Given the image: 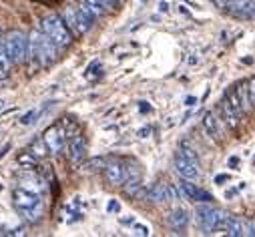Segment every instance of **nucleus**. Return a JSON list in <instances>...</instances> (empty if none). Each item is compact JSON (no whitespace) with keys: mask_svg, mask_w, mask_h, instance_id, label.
Returning <instances> with one entry per match:
<instances>
[{"mask_svg":"<svg viewBox=\"0 0 255 237\" xmlns=\"http://www.w3.org/2000/svg\"><path fill=\"white\" fill-rule=\"evenodd\" d=\"M12 205L26 223H36L44 215V201L36 191L18 187L12 191Z\"/></svg>","mask_w":255,"mask_h":237,"instance_id":"obj_1","label":"nucleus"},{"mask_svg":"<svg viewBox=\"0 0 255 237\" xmlns=\"http://www.w3.org/2000/svg\"><path fill=\"white\" fill-rule=\"evenodd\" d=\"M28 38H30V56L36 61V65L46 69V67L56 63L58 46L42 28H32Z\"/></svg>","mask_w":255,"mask_h":237,"instance_id":"obj_2","label":"nucleus"},{"mask_svg":"<svg viewBox=\"0 0 255 237\" xmlns=\"http://www.w3.org/2000/svg\"><path fill=\"white\" fill-rule=\"evenodd\" d=\"M62 18H65V22H67V26L71 28L73 34L83 36V34H87V32L91 30V26L95 24V20H97L99 16L83 2L79 8L67 6L65 12H62Z\"/></svg>","mask_w":255,"mask_h":237,"instance_id":"obj_3","label":"nucleus"},{"mask_svg":"<svg viewBox=\"0 0 255 237\" xmlns=\"http://www.w3.org/2000/svg\"><path fill=\"white\" fill-rule=\"evenodd\" d=\"M40 28L56 42L58 48L71 46V42H73V32H71V28L67 26V22H65V18H62V16H58V14H48V16H44V18L40 20Z\"/></svg>","mask_w":255,"mask_h":237,"instance_id":"obj_4","label":"nucleus"},{"mask_svg":"<svg viewBox=\"0 0 255 237\" xmlns=\"http://www.w3.org/2000/svg\"><path fill=\"white\" fill-rule=\"evenodd\" d=\"M4 44L14 65H22L30 56V38L20 30H10L4 36Z\"/></svg>","mask_w":255,"mask_h":237,"instance_id":"obj_5","label":"nucleus"},{"mask_svg":"<svg viewBox=\"0 0 255 237\" xmlns=\"http://www.w3.org/2000/svg\"><path fill=\"white\" fill-rule=\"evenodd\" d=\"M195 215H197V219H199L203 231H205V233H213L215 229H221V225H223V221H225V217H227L229 213H225V211L219 209V207L199 205V207L195 209Z\"/></svg>","mask_w":255,"mask_h":237,"instance_id":"obj_6","label":"nucleus"},{"mask_svg":"<svg viewBox=\"0 0 255 237\" xmlns=\"http://www.w3.org/2000/svg\"><path fill=\"white\" fill-rule=\"evenodd\" d=\"M175 169L177 173L183 177V179H189V181H195L199 179V161H193V159H189L187 155H183L181 151H177L175 155Z\"/></svg>","mask_w":255,"mask_h":237,"instance_id":"obj_7","label":"nucleus"},{"mask_svg":"<svg viewBox=\"0 0 255 237\" xmlns=\"http://www.w3.org/2000/svg\"><path fill=\"white\" fill-rule=\"evenodd\" d=\"M44 141H46V145H48V149H50V153H54V155H60L62 151H65V139L69 137L67 135V131H65V127H60V125H52V127H48L46 131H44Z\"/></svg>","mask_w":255,"mask_h":237,"instance_id":"obj_8","label":"nucleus"},{"mask_svg":"<svg viewBox=\"0 0 255 237\" xmlns=\"http://www.w3.org/2000/svg\"><path fill=\"white\" fill-rule=\"evenodd\" d=\"M105 173V179L111 183V185H123L127 179H129V169L123 161H109L103 169Z\"/></svg>","mask_w":255,"mask_h":237,"instance_id":"obj_9","label":"nucleus"},{"mask_svg":"<svg viewBox=\"0 0 255 237\" xmlns=\"http://www.w3.org/2000/svg\"><path fill=\"white\" fill-rule=\"evenodd\" d=\"M179 187L183 191V199H191V201H197V203H211L213 201V195L211 193L203 191L195 183H189V179H185Z\"/></svg>","mask_w":255,"mask_h":237,"instance_id":"obj_10","label":"nucleus"},{"mask_svg":"<svg viewBox=\"0 0 255 237\" xmlns=\"http://www.w3.org/2000/svg\"><path fill=\"white\" fill-rule=\"evenodd\" d=\"M67 151H69V161H71L73 165H79V163L87 157V141H85V137L75 135V137L71 139Z\"/></svg>","mask_w":255,"mask_h":237,"instance_id":"obj_11","label":"nucleus"},{"mask_svg":"<svg viewBox=\"0 0 255 237\" xmlns=\"http://www.w3.org/2000/svg\"><path fill=\"white\" fill-rule=\"evenodd\" d=\"M245 227H247V221H243L239 215H231V213L225 217V221H223V225H221V229H223L227 235H231V237L245 235Z\"/></svg>","mask_w":255,"mask_h":237,"instance_id":"obj_12","label":"nucleus"},{"mask_svg":"<svg viewBox=\"0 0 255 237\" xmlns=\"http://www.w3.org/2000/svg\"><path fill=\"white\" fill-rule=\"evenodd\" d=\"M221 113H223V121H225V125L229 129H237L239 127L243 117L233 109V105L227 101V97H223V101H221Z\"/></svg>","mask_w":255,"mask_h":237,"instance_id":"obj_13","label":"nucleus"},{"mask_svg":"<svg viewBox=\"0 0 255 237\" xmlns=\"http://www.w3.org/2000/svg\"><path fill=\"white\" fill-rule=\"evenodd\" d=\"M187 223H189V213L185 209H173L169 213V225L173 231H177V233L183 231L187 227Z\"/></svg>","mask_w":255,"mask_h":237,"instance_id":"obj_14","label":"nucleus"},{"mask_svg":"<svg viewBox=\"0 0 255 237\" xmlns=\"http://www.w3.org/2000/svg\"><path fill=\"white\" fill-rule=\"evenodd\" d=\"M147 199L153 201V203H165V201H171V197H169V185H163V183L153 185L151 189H147Z\"/></svg>","mask_w":255,"mask_h":237,"instance_id":"obj_15","label":"nucleus"},{"mask_svg":"<svg viewBox=\"0 0 255 237\" xmlns=\"http://www.w3.org/2000/svg\"><path fill=\"white\" fill-rule=\"evenodd\" d=\"M251 2H253V0H225L223 8H225L229 14L237 16V14H239V12H243Z\"/></svg>","mask_w":255,"mask_h":237,"instance_id":"obj_16","label":"nucleus"},{"mask_svg":"<svg viewBox=\"0 0 255 237\" xmlns=\"http://www.w3.org/2000/svg\"><path fill=\"white\" fill-rule=\"evenodd\" d=\"M203 127H205V133L211 137V139H219V129H217V118L213 113H207L205 118H203Z\"/></svg>","mask_w":255,"mask_h":237,"instance_id":"obj_17","label":"nucleus"},{"mask_svg":"<svg viewBox=\"0 0 255 237\" xmlns=\"http://www.w3.org/2000/svg\"><path fill=\"white\" fill-rule=\"evenodd\" d=\"M28 151H30V153H34L38 159H44V157H46V153H48L50 149H48V145H46L44 137H38V139H34V141L30 143Z\"/></svg>","mask_w":255,"mask_h":237,"instance_id":"obj_18","label":"nucleus"},{"mask_svg":"<svg viewBox=\"0 0 255 237\" xmlns=\"http://www.w3.org/2000/svg\"><path fill=\"white\" fill-rule=\"evenodd\" d=\"M16 161H18V165L24 167V169H34L36 163H38V157H36L34 153H30V151H24V153H18Z\"/></svg>","mask_w":255,"mask_h":237,"instance_id":"obj_19","label":"nucleus"},{"mask_svg":"<svg viewBox=\"0 0 255 237\" xmlns=\"http://www.w3.org/2000/svg\"><path fill=\"white\" fill-rule=\"evenodd\" d=\"M235 89H237V95H239V99L243 103V109L247 113L249 107H253L251 105V99H249V83H239V85H235Z\"/></svg>","mask_w":255,"mask_h":237,"instance_id":"obj_20","label":"nucleus"},{"mask_svg":"<svg viewBox=\"0 0 255 237\" xmlns=\"http://www.w3.org/2000/svg\"><path fill=\"white\" fill-rule=\"evenodd\" d=\"M0 65H2L6 71H10V67L14 65V63H12V58H10V54H8V50H6L4 38H0Z\"/></svg>","mask_w":255,"mask_h":237,"instance_id":"obj_21","label":"nucleus"},{"mask_svg":"<svg viewBox=\"0 0 255 237\" xmlns=\"http://www.w3.org/2000/svg\"><path fill=\"white\" fill-rule=\"evenodd\" d=\"M85 4L97 14V16H103L107 12V0H85Z\"/></svg>","mask_w":255,"mask_h":237,"instance_id":"obj_22","label":"nucleus"},{"mask_svg":"<svg viewBox=\"0 0 255 237\" xmlns=\"http://www.w3.org/2000/svg\"><path fill=\"white\" fill-rule=\"evenodd\" d=\"M40 115H42V109H30L26 115H22L20 123H22V125H34V123L38 121Z\"/></svg>","mask_w":255,"mask_h":237,"instance_id":"obj_23","label":"nucleus"},{"mask_svg":"<svg viewBox=\"0 0 255 237\" xmlns=\"http://www.w3.org/2000/svg\"><path fill=\"white\" fill-rule=\"evenodd\" d=\"M105 165H107V161L103 159V157H95V159H91L85 167V171H97V169H105Z\"/></svg>","mask_w":255,"mask_h":237,"instance_id":"obj_24","label":"nucleus"},{"mask_svg":"<svg viewBox=\"0 0 255 237\" xmlns=\"http://www.w3.org/2000/svg\"><path fill=\"white\" fill-rule=\"evenodd\" d=\"M237 16H239V18H255V0H253V2H251L243 12H239Z\"/></svg>","mask_w":255,"mask_h":237,"instance_id":"obj_25","label":"nucleus"},{"mask_svg":"<svg viewBox=\"0 0 255 237\" xmlns=\"http://www.w3.org/2000/svg\"><path fill=\"white\" fill-rule=\"evenodd\" d=\"M249 99H251V105L255 107V77L249 79Z\"/></svg>","mask_w":255,"mask_h":237,"instance_id":"obj_26","label":"nucleus"},{"mask_svg":"<svg viewBox=\"0 0 255 237\" xmlns=\"http://www.w3.org/2000/svg\"><path fill=\"white\" fill-rule=\"evenodd\" d=\"M119 209H121V205H119V201H115V199H111V201H109V205H107V211H109V213H117Z\"/></svg>","mask_w":255,"mask_h":237,"instance_id":"obj_27","label":"nucleus"},{"mask_svg":"<svg viewBox=\"0 0 255 237\" xmlns=\"http://www.w3.org/2000/svg\"><path fill=\"white\" fill-rule=\"evenodd\" d=\"M135 231L139 233V235H149V227H145V225H135Z\"/></svg>","mask_w":255,"mask_h":237,"instance_id":"obj_28","label":"nucleus"},{"mask_svg":"<svg viewBox=\"0 0 255 237\" xmlns=\"http://www.w3.org/2000/svg\"><path fill=\"white\" fill-rule=\"evenodd\" d=\"M225 181H229V175H217V177H215V183H217V185H223Z\"/></svg>","mask_w":255,"mask_h":237,"instance_id":"obj_29","label":"nucleus"},{"mask_svg":"<svg viewBox=\"0 0 255 237\" xmlns=\"http://www.w3.org/2000/svg\"><path fill=\"white\" fill-rule=\"evenodd\" d=\"M139 109H141V113H149V111H151V105L145 103V101H141V103H139Z\"/></svg>","mask_w":255,"mask_h":237,"instance_id":"obj_30","label":"nucleus"},{"mask_svg":"<svg viewBox=\"0 0 255 237\" xmlns=\"http://www.w3.org/2000/svg\"><path fill=\"white\" fill-rule=\"evenodd\" d=\"M237 165H239V159H237V157H231V159H229V167H231V169H239Z\"/></svg>","mask_w":255,"mask_h":237,"instance_id":"obj_31","label":"nucleus"},{"mask_svg":"<svg viewBox=\"0 0 255 237\" xmlns=\"http://www.w3.org/2000/svg\"><path fill=\"white\" fill-rule=\"evenodd\" d=\"M195 103H197V99H195V97H187V99H185V105H187V107H193Z\"/></svg>","mask_w":255,"mask_h":237,"instance_id":"obj_32","label":"nucleus"},{"mask_svg":"<svg viewBox=\"0 0 255 237\" xmlns=\"http://www.w3.org/2000/svg\"><path fill=\"white\" fill-rule=\"evenodd\" d=\"M6 77H8V71H6L2 65H0V81H4Z\"/></svg>","mask_w":255,"mask_h":237,"instance_id":"obj_33","label":"nucleus"},{"mask_svg":"<svg viewBox=\"0 0 255 237\" xmlns=\"http://www.w3.org/2000/svg\"><path fill=\"white\" fill-rule=\"evenodd\" d=\"M159 10H161V12H167V10H169V4H167V2H161V4H159Z\"/></svg>","mask_w":255,"mask_h":237,"instance_id":"obj_34","label":"nucleus"},{"mask_svg":"<svg viewBox=\"0 0 255 237\" xmlns=\"http://www.w3.org/2000/svg\"><path fill=\"white\" fill-rule=\"evenodd\" d=\"M4 109H6V101H4V99H0V113H2Z\"/></svg>","mask_w":255,"mask_h":237,"instance_id":"obj_35","label":"nucleus"},{"mask_svg":"<svg viewBox=\"0 0 255 237\" xmlns=\"http://www.w3.org/2000/svg\"><path fill=\"white\" fill-rule=\"evenodd\" d=\"M139 135H141V137H147V135H149V129H143Z\"/></svg>","mask_w":255,"mask_h":237,"instance_id":"obj_36","label":"nucleus"},{"mask_svg":"<svg viewBox=\"0 0 255 237\" xmlns=\"http://www.w3.org/2000/svg\"><path fill=\"white\" fill-rule=\"evenodd\" d=\"M0 38H2V28H0Z\"/></svg>","mask_w":255,"mask_h":237,"instance_id":"obj_37","label":"nucleus"}]
</instances>
